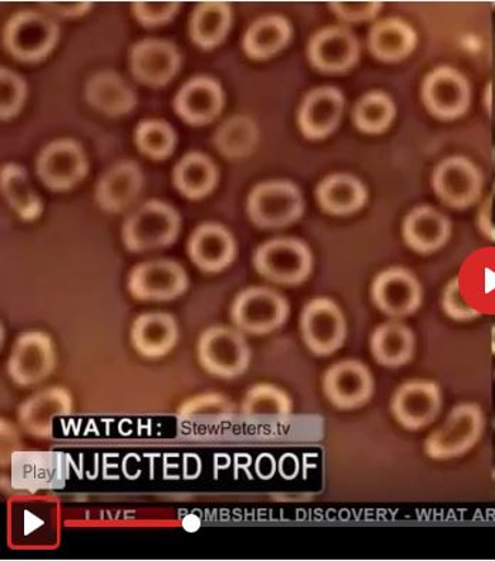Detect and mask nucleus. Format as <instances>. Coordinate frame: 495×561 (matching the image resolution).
I'll return each mask as SVG.
<instances>
[{
  "instance_id": "nucleus-1",
  "label": "nucleus",
  "mask_w": 495,
  "mask_h": 561,
  "mask_svg": "<svg viewBox=\"0 0 495 561\" xmlns=\"http://www.w3.org/2000/svg\"><path fill=\"white\" fill-rule=\"evenodd\" d=\"M59 503L49 497L13 501L9 512V539L14 548L50 549L59 541Z\"/></svg>"
},
{
  "instance_id": "nucleus-2",
  "label": "nucleus",
  "mask_w": 495,
  "mask_h": 561,
  "mask_svg": "<svg viewBox=\"0 0 495 561\" xmlns=\"http://www.w3.org/2000/svg\"><path fill=\"white\" fill-rule=\"evenodd\" d=\"M197 358L212 377L234 379L250 368L252 352L244 332L238 328L214 325L198 337Z\"/></svg>"
},
{
  "instance_id": "nucleus-3",
  "label": "nucleus",
  "mask_w": 495,
  "mask_h": 561,
  "mask_svg": "<svg viewBox=\"0 0 495 561\" xmlns=\"http://www.w3.org/2000/svg\"><path fill=\"white\" fill-rule=\"evenodd\" d=\"M180 230L177 210L170 204L151 199L124 221L122 239L131 253H146L174 244Z\"/></svg>"
},
{
  "instance_id": "nucleus-4",
  "label": "nucleus",
  "mask_w": 495,
  "mask_h": 561,
  "mask_svg": "<svg viewBox=\"0 0 495 561\" xmlns=\"http://www.w3.org/2000/svg\"><path fill=\"white\" fill-rule=\"evenodd\" d=\"M256 273L275 284L295 287L309 278L313 270L311 249L297 239L264 242L254 254Z\"/></svg>"
},
{
  "instance_id": "nucleus-5",
  "label": "nucleus",
  "mask_w": 495,
  "mask_h": 561,
  "mask_svg": "<svg viewBox=\"0 0 495 561\" xmlns=\"http://www.w3.org/2000/svg\"><path fill=\"white\" fill-rule=\"evenodd\" d=\"M289 304L283 294L268 287H251L237 295L231 320L244 334L268 335L288 321Z\"/></svg>"
},
{
  "instance_id": "nucleus-6",
  "label": "nucleus",
  "mask_w": 495,
  "mask_h": 561,
  "mask_svg": "<svg viewBox=\"0 0 495 561\" xmlns=\"http://www.w3.org/2000/svg\"><path fill=\"white\" fill-rule=\"evenodd\" d=\"M304 202L298 185L273 180L256 185L246 202L250 220L260 228H283L302 217Z\"/></svg>"
},
{
  "instance_id": "nucleus-7",
  "label": "nucleus",
  "mask_w": 495,
  "mask_h": 561,
  "mask_svg": "<svg viewBox=\"0 0 495 561\" xmlns=\"http://www.w3.org/2000/svg\"><path fill=\"white\" fill-rule=\"evenodd\" d=\"M59 26L39 12L14 13L3 32V43L14 59L36 64L46 59L59 41Z\"/></svg>"
},
{
  "instance_id": "nucleus-8",
  "label": "nucleus",
  "mask_w": 495,
  "mask_h": 561,
  "mask_svg": "<svg viewBox=\"0 0 495 561\" xmlns=\"http://www.w3.org/2000/svg\"><path fill=\"white\" fill-rule=\"evenodd\" d=\"M56 365L57 352L51 336L42 331H27L14 340L7 373L18 387L28 388L49 378Z\"/></svg>"
},
{
  "instance_id": "nucleus-9",
  "label": "nucleus",
  "mask_w": 495,
  "mask_h": 561,
  "mask_svg": "<svg viewBox=\"0 0 495 561\" xmlns=\"http://www.w3.org/2000/svg\"><path fill=\"white\" fill-rule=\"evenodd\" d=\"M299 327L303 344L313 355L330 356L345 344V316L330 298L311 299L302 309Z\"/></svg>"
},
{
  "instance_id": "nucleus-10",
  "label": "nucleus",
  "mask_w": 495,
  "mask_h": 561,
  "mask_svg": "<svg viewBox=\"0 0 495 561\" xmlns=\"http://www.w3.org/2000/svg\"><path fill=\"white\" fill-rule=\"evenodd\" d=\"M188 285L187 271L174 260L147 261L128 275V291L138 301H173L187 291Z\"/></svg>"
},
{
  "instance_id": "nucleus-11",
  "label": "nucleus",
  "mask_w": 495,
  "mask_h": 561,
  "mask_svg": "<svg viewBox=\"0 0 495 561\" xmlns=\"http://www.w3.org/2000/svg\"><path fill=\"white\" fill-rule=\"evenodd\" d=\"M37 175L51 192H69L88 174L83 147L71 139H60L43 147L36 163Z\"/></svg>"
},
{
  "instance_id": "nucleus-12",
  "label": "nucleus",
  "mask_w": 495,
  "mask_h": 561,
  "mask_svg": "<svg viewBox=\"0 0 495 561\" xmlns=\"http://www.w3.org/2000/svg\"><path fill=\"white\" fill-rule=\"evenodd\" d=\"M322 389L331 405L341 411H354L373 397L375 378L368 365L358 359H344L326 369Z\"/></svg>"
},
{
  "instance_id": "nucleus-13",
  "label": "nucleus",
  "mask_w": 495,
  "mask_h": 561,
  "mask_svg": "<svg viewBox=\"0 0 495 561\" xmlns=\"http://www.w3.org/2000/svg\"><path fill=\"white\" fill-rule=\"evenodd\" d=\"M482 430L483 416L477 408H456L446 422L427 437L426 454L431 459L456 458L475 444Z\"/></svg>"
},
{
  "instance_id": "nucleus-14",
  "label": "nucleus",
  "mask_w": 495,
  "mask_h": 561,
  "mask_svg": "<svg viewBox=\"0 0 495 561\" xmlns=\"http://www.w3.org/2000/svg\"><path fill=\"white\" fill-rule=\"evenodd\" d=\"M441 392L431 380L412 379L400 385L393 393L394 420L407 431L425 430L435 422L441 409Z\"/></svg>"
},
{
  "instance_id": "nucleus-15",
  "label": "nucleus",
  "mask_w": 495,
  "mask_h": 561,
  "mask_svg": "<svg viewBox=\"0 0 495 561\" xmlns=\"http://www.w3.org/2000/svg\"><path fill=\"white\" fill-rule=\"evenodd\" d=\"M371 299L385 316H413L422 306L423 288L416 275L402 267L382 271L371 284Z\"/></svg>"
},
{
  "instance_id": "nucleus-16",
  "label": "nucleus",
  "mask_w": 495,
  "mask_h": 561,
  "mask_svg": "<svg viewBox=\"0 0 495 561\" xmlns=\"http://www.w3.org/2000/svg\"><path fill=\"white\" fill-rule=\"evenodd\" d=\"M308 57L323 73H345L359 61L358 37L346 26L323 27L309 42Z\"/></svg>"
},
{
  "instance_id": "nucleus-17",
  "label": "nucleus",
  "mask_w": 495,
  "mask_h": 561,
  "mask_svg": "<svg viewBox=\"0 0 495 561\" xmlns=\"http://www.w3.org/2000/svg\"><path fill=\"white\" fill-rule=\"evenodd\" d=\"M71 413L73 398L68 389L50 387L28 397L18 409V420L27 435L49 439L54 436L56 421Z\"/></svg>"
},
{
  "instance_id": "nucleus-18",
  "label": "nucleus",
  "mask_w": 495,
  "mask_h": 561,
  "mask_svg": "<svg viewBox=\"0 0 495 561\" xmlns=\"http://www.w3.org/2000/svg\"><path fill=\"white\" fill-rule=\"evenodd\" d=\"M180 66V51L169 41L145 39L131 47V73L138 82L150 88H164L179 73Z\"/></svg>"
},
{
  "instance_id": "nucleus-19",
  "label": "nucleus",
  "mask_w": 495,
  "mask_h": 561,
  "mask_svg": "<svg viewBox=\"0 0 495 561\" xmlns=\"http://www.w3.org/2000/svg\"><path fill=\"white\" fill-rule=\"evenodd\" d=\"M344 108L345 98L339 89L333 85L313 89L299 108V128L309 140L326 139L339 127Z\"/></svg>"
},
{
  "instance_id": "nucleus-20",
  "label": "nucleus",
  "mask_w": 495,
  "mask_h": 561,
  "mask_svg": "<svg viewBox=\"0 0 495 561\" xmlns=\"http://www.w3.org/2000/svg\"><path fill=\"white\" fill-rule=\"evenodd\" d=\"M187 253L204 273H221L234 263L238 254L234 236L218 222H204L189 237Z\"/></svg>"
},
{
  "instance_id": "nucleus-21",
  "label": "nucleus",
  "mask_w": 495,
  "mask_h": 561,
  "mask_svg": "<svg viewBox=\"0 0 495 561\" xmlns=\"http://www.w3.org/2000/svg\"><path fill=\"white\" fill-rule=\"evenodd\" d=\"M226 98L221 84L208 76H195L174 99L175 113L192 126H206L220 116Z\"/></svg>"
},
{
  "instance_id": "nucleus-22",
  "label": "nucleus",
  "mask_w": 495,
  "mask_h": 561,
  "mask_svg": "<svg viewBox=\"0 0 495 561\" xmlns=\"http://www.w3.org/2000/svg\"><path fill=\"white\" fill-rule=\"evenodd\" d=\"M180 341L179 322L169 312L140 313L133 322L130 342L142 358L157 360L171 354Z\"/></svg>"
},
{
  "instance_id": "nucleus-23",
  "label": "nucleus",
  "mask_w": 495,
  "mask_h": 561,
  "mask_svg": "<svg viewBox=\"0 0 495 561\" xmlns=\"http://www.w3.org/2000/svg\"><path fill=\"white\" fill-rule=\"evenodd\" d=\"M422 98L428 112L436 117L454 118L468 107L469 88L456 70L439 68L423 82Z\"/></svg>"
},
{
  "instance_id": "nucleus-24",
  "label": "nucleus",
  "mask_w": 495,
  "mask_h": 561,
  "mask_svg": "<svg viewBox=\"0 0 495 561\" xmlns=\"http://www.w3.org/2000/svg\"><path fill=\"white\" fill-rule=\"evenodd\" d=\"M145 178L136 161H120L99 180L96 202L102 210L112 214L127 210L140 196Z\"/></svg>"
},
{
  "instance_id": "nucleus-25",
  "label": "nucleus",
  "mask_w": 495,
  "mask_h": 561,
  "mask_svg": "<svg viewBox=\"0 0 495 561\" xmlns=\"http://www.w3.org/2000/svg\"><path fill=\"white\" fill-rule=\"evenodd\" d=\"M85 102L97 112L111 117H120L136 107L137 94L116 71H100L88 80L84 88Z\"/></svg>"
},
{
  "instance_id": "nucleus-26",
  "label": "nucleus",
  "mask_w": 495,
  "mask_h": 561,
  "mask_svg": "<svg viewBox=\"0 0 495 561\" xmlns=\"http://www.w3.org/2000/svg\"><path fill=\"white\" fill-rule=\"evenodd\" d=\"M437 196L451 207L468 206L479 196L477 171L463 159H449L437 165L433 174Z\"/></svg>"
},
{
  "instance_id": "nucleus-27",
  "label": "nucleus",
  "mask_w": 495,
  "mask_h": 561,
  "mask_svg": "<svg viewBox=\"0 0 495 561\" xmlns=\"http://www.w3.org/2000/svg\"><path fill=\"white\" fill-rule=\"evenodd\" d=\"M449 236L450 222L436 208L416 207L404 218V242L418 254H431L440 250Z\"/></svg>"
},
{
  "instance_id": "nucleus-28",
  "label": "nucleus",
  "mask_w": 495,
  "mask_h": 561,
  "mask_svg": "<svg viewBox=\"0 0 495 561\" xmlns=\"http://www.w3.org/2000/svg\"><path fill=\"white\" fill-rule=\"evenodd\" d=\"M370 54L385 64L407 59L417 46V33L406 21L388 18L376 22L368 39Z\"/></svg>"
},
{
  "instance_id": "nucleus-29",
  "label": "nucleus",
  "mask_w": 495,
  "mask_h": 561,
  "mask_svg": "<svg viewBox=\"0 0 495 561\" xmlns=\"http://www.w3.org/2000/svg\"><path fill=\"white\" fill-rule=\"evenodd\" d=\"M319 206L332 216H350L368 202V190L358 178L337 173L327 175L316 188Z\"/></svg>"
},
{
  "instance_id": "nucleus-30",
  "label": "nucleus",
  "mask_w": 495,
  "mask_h": 561,
  "mask_svg": "<svg viewBox=\"0 0 495 561\" xmlns=\"http://www.w3.org/2000/svg\"><path fill=\"white\" fill-rule=\"evenodd\" d=\"M414 350L416 336L403 322H384L376 328L370 337L371 356L384 368H400L411 363Z\"/></svg>"
},
{
  "instance_id": "nucleus-31",
  "label": "nucleus",
  "mask_w": 495,
  "mask_h": 561,
  "mask_svg": "<svg viewBox=\"0 0 495 561\" xmlns=\"http://www.w3.org/2000/svg\"><path fill=\"white\" fill-rule=\"evenodd\" d=\"M292 39V26L288 19L269 14L252 23L248 28L242 47L254 60H266L279 54Z\"/></svg>"
},
{
  "instance_id": "nucleus-32",
  "label": "nucleus",
  "mask_w": 495,
  "mask_h": 561,
  "mask_svg": "<svg viewBox=\"0 0 495 561\" xmlns=\"http://www.w3.org/2000/svg\"><path fill=\"white\" fill-rule=\"evenodd\" d=\"M173 180L175 188L184 197L202 199L209 196L218 183V170L208 156L192 151L175 165Z\"/></svg>"
},
{
  "instance_id": "nucleus-33",
  "label": "nucleus",
  "mask_w": 495,
  "mask_h": 561,
  "mask_svg": "<svg viewBox=\"0 0 495 561\" xmlns=\"http://www.w3.org/2000/svg\"><path fill=\"white\" fill-rule=\"evenodd\" d=\"M232 12L226 2L199 3L189 21V36L204 50L221 45L230 32Z\"/></svg>"
},
{
  "instance_id": "nucleus-34",
  "label": "nucleus",
  "mask_w": 495,
  "mask_h": 561,
  "mask_svg": "<svg viewBox=\"0 0 495 561\" xmlns=\"http://www.w3.org/2000/svg\"><path fill=\"white\" fill-rule=\"evenodd\" d=\"M0 183H2L4 198L8 199V203L11 204V207L22 220L33 221L41 217L43 211L42 199L32 188L26 170L22 165H3Z\"/></svg>"
},
{
  "instance_id": "nucleus-35",
  "label": "nucleus",
  "mask_w": 495,
  "mask_h": 561,
  "mask_svg": "<svg viewBox=\"0 0 495 561\" xmlns=\"http://www.w3.org/2000/svg\"><path fill=\"white\" fill-rule=\"evenodd\" d=\"M258 139V127L252 118L234 116L217 128L214 145L227 159H242L254 151Z\"/></svg>"
},
{
  "instance_id": "nucleus-36",
  "label": "nucleus",
  "mask_w": 495,
  "mask_h": 561,
  "mask_svg": "<svg viewBox=\"0 0 495 561\" xmlns=\"http://www.w3.org/2000/svg\"><path fill=\"white\" fill-rule=\"evenodd\" d=\"M293 411L292 399L273 383H256L248 389L241 403L242 415L246 417H273L285 420Z\"/></svg>"
},
{
  "instance_id": "nucleus-37",
  "label": "nucleus",
  "mask_w": 495,
  "mask_h": 561,
  "mask_svg": "<svg viewBox=\"0 0 495 561\" xmlns=\"http://www.w3.org/2000/svg\"><path fill=\"white\" fill-rule=\"evenodd\" d=\"M235 405L221 393H199L181 403L177 415L181 425L187 427L202 423H218L235 415Z\"/></svg>"
},
{
  "instance_id": "nucleus-38",
  "label": "nucleus",
  "mask_w": 495,
  "mask_h": 561,
  "mask_svg": "<svg viewBox=\"0 0 495 561\" xmlns=\"http://www.w3.org/2000/svg\"><path fill=\"white\" fill-rule=\"evenodd\" d=\"M396 113V104L389 94L370 92L356 103L354 122L360 131L380 135L392 125Z\"/></svg>"
},
{
  "instance_id": "nucleus-39",
  "label": "nucleus",
  "mask_w": 495,
  "mask_h": 561,
  "mask_svg": "<svg viewBox=\"0 0 495 561\" xmlns=\"http://www.w3.org/2000/svg\"><path fill=\"white\" fill-rule=\"evenodd\" d=\"M136 145L152 160H165L174 153L177 135L164 121H142L136 128Z\"/></svg>"
},
{
  "instance_id": "nucleus-40",
  "label": "nucleus",
  "mask_w": 495,
  "mask_h": 561,
  "mask_svg": "<svg viewBox=\"0 0 495 561\" xmlns=\"http://www.w3.org/2000/svg\"><path fill=\"white\" fill-rule=\"evenodd\" d=\"M0 116L3 121L18 116L27 96V84L14 71L7 68L0 69Z\"/></svg>"
},
{
  "instance_id": "nucleus-41",
  "label": "nucleus",
  "mask_w": 495,
  "mask_h": 561,
  "mask_svg": "<svg viewBox=\"0 0 495 561\" xmlns=\"http://www.w3.org/2000/svg\"><path fill=\"white\" fill-rule=\"evenodd\" d=\"M180 7L179 2H135L131 11L142 26L154 27L173 21Z\"/></svg>"
},
{
  "instance_id": "nucleus-42",
  "label": "nucleus",
  "mask_w": 495,
  "mask_h": 561,
  "mask_svg": "<svg viewBox=\"0 0 495 561\" xmlns=\"http://www.w3.org/2000/svg\"><path fill=\"white\" fill-rule=\"evenodd\" d=\"M330 7L337 18L352 23L371 21L382 11V2H331Z\"/></svg>"
},
{
  "instance_id": "nucleus-43",
  "label": "nucleus",
  "mask_w": 495,
  "mask_h": 561,
  "mask_svg": "<svg viewBox=\"0 0 495 561\" xmlns=\"http://www.w3.org/2000/svg\"><path fill=\"white\" fill-rule=\"evenodd\" d=\"M42 4L59 16L70 19L82 18L93 7L92 2H43Z\"/></svg>"
}]
</instances>
